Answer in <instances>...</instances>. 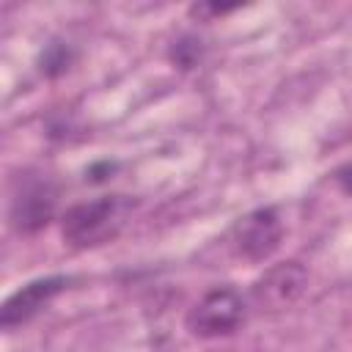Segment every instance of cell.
I'll return each instance as SVG.
<instances>
[{
  "instance_id": "obj_1",
  "label": "cell",
  "mask_w": 352,
  "mask_h": 352,
  "mask_svg": "<svg viewBox=\"0 0 352 352\" xmlns=\"http://www.w3.org/2000/svg\"><path fill=\"white\" fill-rule=\"evenodd\" d=\"M132 209L135 201L129 195H99L94 201H80L60 214V236L77 250L102 248L124 231Z\"/></svg>"
},
{
  "instance_id": "obj_2",
  "label": "cell",
  "mask_w": 352,
  "mask_h": 352,
  "mask_svg": "<svg viewBox=\"0 0 352 352\" xmlns=\"http://www.w3.org/2000/svg\"><path fill=\"white\" fill-rule=\"evenodd\" d=\"M58 184L41 170H22L8 195V223L16 234H38L58 212Z\"/></svg>"
},
{
  "instance_id": "obj_3",
  "label": "cell",
  "mask_w": 352,
  "mask_h": 352,
  "mask_svg": "<svg viewBox=\"0 0 352 352\" xmlns=\"http://www.w3.org/2000/svg\"><path fill=\"white\" fill-rule=\"evenodd\" d=\"M248 319V300L234 286H212L184 316V327L195 338H220L239 330Z\"/></svg>"
},
{
  "instance_id": "obj_4",
  "label": "cell",
  "mask_w": 352,
  "mask_h": 352,
  "mask_svg": "<svg viewBox=\"0 0 352 352\" xmlns=\"http://www.w3.org/2000/svg\"><path fill=\"white\" fill-rule=\"evenodd\" d=\"M283 242V220L275 206H258L242 214L228 234L231 250L245 261H267Z\"/></svg>"
},
{
  "instance_id": "obj_5",
  "label": "cell",
  "mask_w": 352,
  "mask_h": 352,
  "mask_svg": "<svg viewBox=\"0 0 352 352\" xmlns=\"http://www.w3.org/2000/svg\"><path fill=\"white\" fill-rule=\"evenodd\" d=\"M308 289V270L300 261H280L264 270L250 286V305L261 314H280L292 308Z\"/></svg>"
},
{
  "instance_id": "obj_6",
  "label": "cell",
  "mask_w": 352,
  "mask_h": 352,
  "mask_svg": "<svg viewBox=\"0 0 352 352\" xmlns=\"http://www.w3.org/2000/svg\"><path fill=\"white\" fill-rule=\"evenodd\" d=\"M72 283L69 275H47V278H36L28 280L25 286H19L0 308V327L3 330H14L28 324L30 319H36L60 292H66Z\"/></svg>"
},
{
  "instance_id": "obj_7",
  "label": "cell",
  "mask_w": 352,
  "mask_h": 352,
  "mask_svg": "<svg viewBox=\"0 0 352 352\" xmlns=\"http://www.w3.org/2000/svg\"><path fill=\"white\" fill-rule=\"evenodd\" d=\"M74 58H77V52L69 41H50L38 58V72L44 77H60L72 69Z\"/></svg>"
},
{
  "instance_id": "obj_8",
  "label": "cell",
  "mask_w": 352,
  "mask_h": 352,
  "mask_svg": "<svg viewBox=\"0 0 352 352\" xmlns=\"http://www.w3.org/2000/svg\"><path fill=\"white\" fill-rule=\"evenodd\" d=\"M204 41L198 38V36H190V33H184V36H179V38H173V44H170V50H168V58L179 66V69H195L201 60H204Z\"/></svg>"
},
{
  "instance_id": "obj_9",
  "label": "cell",
  "mask_w": 352,
  "mask_h": 352,
  "mask_svg": "<svg viewBox=\"0 0 352 352\" xmlns=\"http://www.w3.org/2000/svg\"><path fill=\"white\" fill-rule=\"evenodd\" d=\"M333 182L341 187V192L352 195V160L344 162V165H338V168L333 170Z\"/></svg>"
},
{
  "instance_id": "obj_10",
  "label": "cell",
  "mask_w": 352,
  "mask_h": 352,
  "mask_svg": "<svg viewBox=\"0 0 352 352\" xmlns=\"http://www.w3.org/2000/svg\"><path fill=\"white\" fill-rule=\"evenodd\" d=\"M113 170H116V162H96V165H91V168L85 170V179H88V182H104Z\"/></svg>"
},
{
  "instance_id": "obj_11",
  "label": "cell",
  "mask_w": 352,
  "mask_h": 352,
  "mask_svg": "<svg viewBox=\"0 0 352 352\" xmlns=\"http://www.w3.org/2000/svg\"><path fill=\"white\" fill-rule=\"evenodd\" d=\"M236 6H209V3H198V6H192L190 8V14L192 16H204V14H209V16H223V14H228V11H234Z\"/></svg>"
}]
</instances>
